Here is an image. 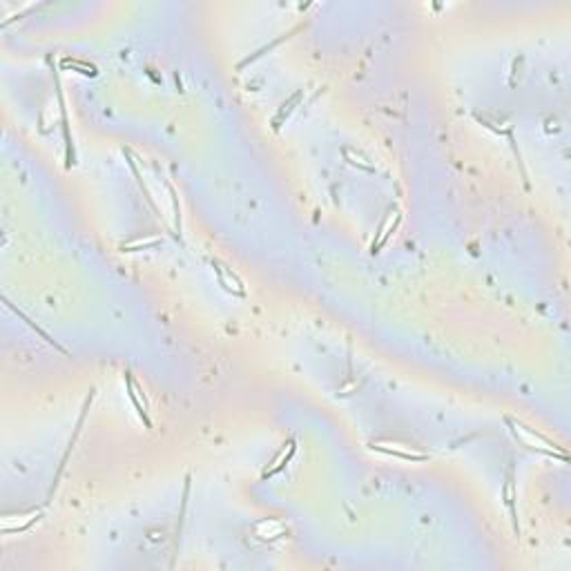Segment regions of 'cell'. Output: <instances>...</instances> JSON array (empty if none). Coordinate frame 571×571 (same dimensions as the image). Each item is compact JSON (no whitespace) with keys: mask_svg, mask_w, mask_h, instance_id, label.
Instances as JSON below:
<instances>
[{"mask_svg":"<svg viewBox=\"0 0 571 571\" xmlns=\"http://www.w3.org/2000/svg\"><path fill=\"white\" fill-rule=\"evenodd\" d=\"M516 498H518L516 473H513V466H509V469H507V473H505V484H502V502H505V509L509 511V518H511V524H513V531H516V536H520V518H518Z\"/></svg>","mask_w":571,"mask_h":571,"instance_id":"3957f363","label":"cell"},{"mask_svg":"<svg viewBox=\"0 0 571 571\" xmlns=\"http://www.w3.org/2000/svg\"><path fill=\"white\" fill-rule=\"evenodd\" d=\"M304 98V90H299V92H295L293 96H290V101L288 103H283L281 107H279V112L275 114V119H273V130H281V125L288 121V117L290 114L295 112V107L299 105V101H302Z\"/></svg>","mask_w":571,"mask_h":571,"instance_id":"7c38bea8","label":"cell"},{"mask_svg":"<svg viewBox=\"0 0 571 571\" xmlns=\"http://www.w3.org/2000/svg\"><path fill=\"white\" fill-rule=\"evenodd\" d=\"M507 426H509L511 435L516 437L524 449H529L534 453H540V455H547V458H553V460L569 462V455L565 451H560V447L555 445V442H551L549 437L536 433L534 428H529L526 424L507 418Z\"/></svg>","mask_w":571,"mask_h":571,"instance_id":"6da1fadb","label":"cell"},{"mask_svg":"<svg viewBox=\"0 0 571 571\" xmlns=\"http://www.w3.org/2000/svg\"><path fill=\"white\" fill-rule=\"evenodd\" d=\"M188 495H190V476L185 478V484H183V500H181V513H179V524H177V542H175V549L179 547V538H181V529H183V518H185V509H188Z\"/></svg>","mask_w":571,"mask_h":571,"instance_id":"2e32d148","label":"cell"},{"mask_svg":"<svg viewBox=\"0 0 571 571\" xmlns=\"http://www.w3.org/2000/svg\"><path fill=\"white\" fill-rule=\"evenodd\" d=\"M3 518H9V520H16V524L11 526H5V529H0L5 536H16V534H25L30 531L32 526L42 518V509H30V511H20L16 516H11V513H3Z\"/></svg>","mask_w":571,"mask_h":571,"instance_id":"52a82bcc","label":"cell"},{"mask_svg":"<svg viewBox=\"0 0 571 571\" xmlns=\"http://www.w3.org/2000/svg\"><path fill=\"white\" fill-rule=\"evenodd\" d=\"M3 304H5V306H7V308L11 310V312H13V315H16V317H20V319H23V322H25L27 326H30V328H32V331H34V333H36V335H38L40 339H45V344H49V346H54L56 351H59V353H63V355H69V353H67V351H65V348H63L61 344H56V341L52 339V335H49V333H45V331H42V328H40V326H38L36 322H32V319H30V317H27V315H25V312L20 310V308H16V306H13V304L9 302V299H7V297H3Z\"/></svg>","mask_w":571,"mask_h":571,"instance_id":"8fae6325","label":"cell"},{"mask_svg":"<svg viewBox=\"0 0 571 571\" xmlns=\"http://www.w3.org/2000/svg\"><path fill=\"white\" fill-rule=\"evenodd\" d=\"M370 449L377 451V453L389 455V458H397L402 462H428V460H431V455H428V453H422L416 447L399 445V442H379L377 440V442H370Z\"/></svg>","mask_w":571,"mask_h":571,"instance_id":"7a4b0ae2","label":"cell"},{"mask_svg":"<svg viewBox=\"0 0 571 571\" xmlns=\"http://www.w3.org/2000/svg\"><path fill=\"white\" fill-rule=\"evenodd\" d=\"M212 268L214 273H217V279H219V286L230 295H237V297H246V286H244V279H241L232 268H228L223 261L214 259L212 261Z\"/></svg>","mask_w":571,"mask_h":571,"instance_id":"5b68a950","label":"cell"},{"mask_svg":"<svg viewBox=\"0 0 571 571\" xmlns=\"http://www.w3.org/2000/svg\"><path fill=\"white\" fill-rule=\"evenodd\" d=\"M167 190H170V201H172V212H175V237L181 241V206H179V194L177 188L167 181Z\"/></svg>","mask_w":571,"mask_h":571,"instance_id":"5bb4252c","label":"cell"},{"mask_svg":"<svg viewBox=\"0 0 571 571\" xmlns=\"http://www.w3.org/2000/svg\"><path fill=\"white\" fill-rule=\"evenodd\" d=\"M341 152H344V159H346V161H348L351 165H355V167L364 170V172H375V165L366 163V159H364V156H360V154H357V156H353V154L348 152V148H344V150H341Z\"/></svg>","mask_w":571,"mask_h":571,"instance_id":"e0dca14e","label":"cell"},{"mask_svg":"<svg viewBox=\"0 0 571 571\" xmlns=\"http://www.w3.org/2000/svg\"><path fill=\"white\" fill-rule=\"evenodd\" d=\"M94 389L90 391V397L85 399V404H83V411H81V418H78V422H76V428H74V437L69 440V445H67V451H65V455H63V462H61V466H59V473H56V478H54V489H56V482H59V478H61V473H63V469H65V464H67V458L71 455V451H74V445H76V440H78V435H81V426H83V422H85V416H88V411H90V406H92V402H94ZM54 489L49 491V495L54 493Z\"/></svg>","mask_w":571,"mask_h":571,"instance_id":"30bf717a","label":"cell"},{"mask_svg":"<svg viewBox=\"0 0 571 571\" xmlns=\"http://www.w3.org/2000/svg\"><path fill=\"white\" fill-rule=\"evenodd\" d=\"M295 453H297V440L290 437V440L281 447V451H279L277 458H275L273 462H270V466L261 473V480H270V478H275L277 473H281V471H283L286 466H288V462L293 460V455H295Z\"/></svg>","mask_w":571,"mask_h":571,"instance_id":"9c48e42d","label":"cell"},{"mask_svg":"<svg viewBox=\"0 0 571 571\" xmlns=\"http://www.w3.org/2000/svg\"><path fill=\"white\" fill-rule=\"evenodd\" d=\"M125 389H127V397L132 399V404H134V411H136V416L143 420V424H146V428H152V420H150V408H148V402H146V395H143V389L139 387V382L134 379L132 375V370H125Z\"/></svg>","mask_w":571,"mask_h":571,"instance_id":"277c9868","label":"cell"},{"mask_svg":"<svg viewBox=\"0 0 571 571\" xmlns=\"http://www.w3.org/2000/svg\"><path fill=\"white\" fill-rule=\"evenodd\" d=\"M123 154H125V159H127V165H130V170H132L134 177H136V183H139V188H141L143 196H146V201L150 204V208H152L154 212H159V210H156L154 199H152V192L148 190L146 181H143V177H141V172H139V165H136V161H134V154H132V150H123Z\"/></svg>","mask_w":571,"mask_h":571,"instance_id":"4fadbf2b","label":"cell"},{"mask_svg":"<svg viewBox=\"0 0 571 571\" xmlns=\"http://www.w3.org/2000/svg\"><path fill=\"white\" fill-rule=\"evenodd\" d=\"M399 223H402V214H399L395 208H389L387 212V217L382 219L379 228H377V232H375V239H373V244H370V254H377L384 246H387V241L389 237L397 230Z\"/></svg>","mask_w":571,"mask_h":571,"instance_id":"8992f818","label":"cell"},{"mask_svg":"<svg viewBox=\"0 0 571 571\" xmlns=\"http://www.w3.org/2000/svg\"><path fill=\"white\" fill-rule=\"evenodd\" d=\"M163 239L161 237H152V239H146V241H134V244H123L121 246V252H136V250H148V248H156L161 246Z\"/></svg>","mask_w":571,"mask_h":571,"instance_id":"9a60e30c","label":"cell"},{"mask_svg":"<svg viewBox=\"0 0 571 571\" xmlns=\"http://www.w3.org/2000/svg\"><path fill=\"white\" fill-rule=\"evenodd\" d=\"M56 81V94H59V107H61V123H63V136H65V159H67V167H71L76 163L74 156V141H71L69 134V121H67V107H65V98H63V90H61V81L59 74H54Z\"/></svg>","mask_w":571,"mask_h":571,"instance_id":"ba28073f","label":"cell"}]
</instances>
